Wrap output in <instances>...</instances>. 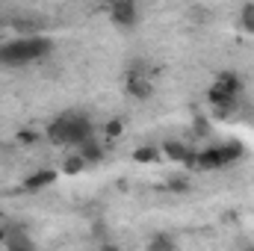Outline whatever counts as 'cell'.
I'll return each mask as SVG.
<instances>
[{
	"label": "cell",
	"mask_w": 254,
	"mask_h": 251,
	"mask_svg": "<svg viewBox=\"0 0 254 251\" xmlns=\"http://www.w3.org/2000/svg\"><path fill=\"white\" fill-rule=\"evenodd\" d=\"M92 133H95V127H92V119L86 113H63L60 119H54L48 125L45 136L54 145H74V148H80L83 142L95 139Z\"/></svg>",
	"instance_id": "6da1fadb"
},
{
	"label": "cell",
	"mask_w": 254,
	"mask_h": 251,
	"mask_svg": "<svg viewBox=\"0 0 254 251\" xmlns=\"http://www.w3.org/2000/svg\"><path fill=\"white\" fill-rule=\"evenodd\" d=\"M54 51V42L48 36H21L6 45H0V65H27L39 63Z\"/></svg>",
	"instance_id": "7a4b0ae2"
},
{
	"label": "cell",
	"mask_w": 254,
	"mask_h": 251,
	"mask_svg": "<svg viewBox=\"0 0 254 251\" xmlns=\"http://www.w3.org/2000/svg\"><path fill=\"white\" fill-rule=\"evenodd\" d=\"M246 157V145L231 139V142H222V145H210L204 151H192L190 157V169L195 172H213V169H225V166H234L237 160Z\"/></svg>",
	"instance_id": "3957f363"
},
{
	"label": "cell",
	"mask_w": 254,
	"mask_h": 251,
	"mask_svg": "<svg viewBox=\"0 0 254 251\" xmlns=\"http://www.w3.org/2000/svg\"><path fill=\"white\" fill-rule=\"evenodd\" d=\"M110 18H113V24H119L122 30H133L136 21H139V9H136L133 0H119V3L110 6Z\"/></svg>",
	"instance_id": "277c9868"
},
{
	"label": "cell",
	"mask_w": 254,
	"mask_h": 251,
	"mask_svg": "<svg viewBox=\"0 0 254 251\" xmlns=\"http://www.w3.org/2000/svg\"><path fill=\"white\" fill-rule=\"evenodd\" d=\"M6 251H36L33 246V240L27 237V231L21 228V225H9L6 228Z\"/></svg>",
	"instance_id": "5b68a950"
},
{
	"label": "cell",
	"mask_w": 254,
	"mask_h": 251,
	"mask_svg": "<svg viewBox=\"0 0 254 251\" xmlns=\"http://www.w3.org/2000/svg\"><path fill=\"white\" fill-rule=\"evenodd\" d=\"M54 184H57V172L54 169H42V172H33L24 181V192H42V189L54 187Z\"/></svg>",
	"instance_id": "8992f818"
},
{
	"label": "cell",
	"mask_w": 254,
	"mask_h": 251,
	"mask_svg": "<svg viewBox=\"0 0 254 251\" xmlns=\"http://www.w3.org/2000/svg\"><path fill=\"white\" fill-rule=\"evenodd\" d=\"M213 89H216V92H222V95H231V98H240V89H243V83H240V77H237L234 71H222V74L216 77V83H213Z\"/></svg>",
	"instance_id": "52a82bcc"
},
{
	"label": "cell",
	"mask_w": 254,
	"mask_h": 251,
	"mask_svg": "<svg viewBox=\"0 0 254 251\" xmlns=\"http://www.w3.org/2000/svg\"><path fill=\"white\" fill-rule=\"evenodd\" d=\"M163 154L172 160V163H178V166H187L192 157V148H187L184 142H163Z\"/></svg>",
	"instance_id": "ba28073f"
},
{
	"label": "cell",
	"mask_w": 254,
	"mask_h": 251,
	"mask_svg": "<svg viewBox=\"0 0 254 251\" xmlns=\"http://www.w3.org/2000/svg\"><path fill=\"white\" fill-rule=\"evenodd\" d=\"M127 92L142 101V98H148L154 89H151V80H148V77H127Z\"/></svg>",
	"instance_id": "9c48e42d"
},
{
	"label": "cell",
	"mask_w": 254,
	"mask_h": 251,
	"mask_svg": "<svg viewBox=\"0 0 254 251\" xmlns=\"http://www.w3.org/2000/svg\"><path fill=\"white\" fill-rule=\"evenodd\" d=\"M77 154H80V157L86 160V166H89V163H98V160L104 157V148H101L95 139H89V142H83V145L77 148Z\"/></svg>",
	"instance_id": "30bf717a"
},
{
	"label": "cell",
	"mask_w": 254,
	"mask_h": 251,
	"mask_svg": "<svg viewBox=\"0 0 254 251\" xmlns=\"http://www.w3.org/2000/svg\"><path fill=\"white\" fill-rule=\"evenodd\" d=\"M12 27H15L18 33H24V36H39L42 21H39V18H12Z\"/></svg>",
	"instance_id": "8fae6325"
},
{
	"label": "cell",
	"mask_w": 254,
	"mask_h": 251,
	"mask_svg": "<svg viewBox=\"0 0 254 251\" xmlns=\"http://www.w3.org/2000/svg\"><path fill=\"white\" fill-rule=\"evenodd\" d=\"M148 251H178V246H175V240L169 234H154L148 240Z\"/></svg>",
	"instance_id": "7c38bea8"
},
{
	"label": "cell",
	"mask_w": 254,
	"mask_h": 251,
	"mask_svg": "<svg viewBox=\"0 0 254 251\" xmlns=\"http://www.w3.org/2000/svg\"><path fill=\"white\" fill-rule=\"evenodd\" d=\"M133 160H136V163H157V160H160V151L151 148V145H142V148L133 151Z\"/></svg>",
	"instance_id": "4fadbf2b"
},
{
	"label": "cell",
	"mask_w": 254,
	"mask_h": 251,
	"mask_svg": "<svg viewBox=\"0 0 254 251\" xmlns=\"http://www.w3.org/2000/svg\"><path fill=\"white\" fill-rule=\"evenodd\" d=\"M240 27H243L246 33H254V3H246V6L240 9Z\"/></svg>",
	"instance_id": "5bb4252c"
},
{
	"label": "cell",
	"mask_w": 254,
	"mask_h": 251,
	"mask_svg": "<svg viewBox=\"0 0 254 251\" xmlns=\"http://www.w3.org/2000/svg\"><path fill=\"white\" fill-rule=\"evenodd\" d=\"M63 166H65V175H80V172L86 169V160H83L80 154H71Z\"/></svg>",
	"instance_id": "9a60e30c"
},
{
	"label": "cell",
	"mask_w": 254,
	"mask_h": 251,
	"mask_svg": "<svg viewBox=\"0 0 254 251\" xmlns=\"http://www.w3.org/2000/svg\"><path fill=\"white\" fill-rule=\"evenodd\" d=\"M166 189H169V192H190V178H184V175L169 178V181H166Z\"/></svg>",
	"instance_id": "2e32d148"
},
{
	"label": "cell",
	"mask_w": 254,
	"mask_h": 251,
	"mask_svg": "<svg viewBox=\"0 0 254 251\" xmlns=\"http://www.w3.org/2000/svg\"><path fill=\"white\" fill-rule=\"evenodd\" d=\"M192 130H195V136L204 139V136H210V122H207V119H195V122H192Z\"/></svg>",
	"instance_id": "e0dca14e"
},
{
	"label": "cell",
	"mask_w": 254,
	"mask_h": 251,
	"mask_svg": "<svg viewBox=\"0 0 254 251\" xmlns=\"http://www.w3.org/2000/svg\"><path fill=\"white\" fill-rule=\"evenodd\" d=\"M122 122H119V119H113V122H110V125L104 127V133H107V136H110V139H116V136H119V133H122Z\"/></svg>",
	"instance_id": "ac0fdd59"
},
{
	"label": "cell",
	"mask_w": 254,
	"mask_h": 251,
	"mask_svg": "<svg viewBox=\"0 0 254 251\" xmlns=\"http://www.w3.org/2000/svg\"><path fill=\"white\" fill-rule=\"evenodd\" d=\"M101 251H122V249H119V246H113V243H104V246H101Z\"/></svg>",
	"instance_id": "d6986e66"
},
{
	"label": "cell",
	"mask_w": 254,
	"mask_h": 251,
	"mask_svg": "<svg viewBox=\"0 0 254 251\" xmlns=\"http://www.w3.org/2000/svg\"><path fill=\"white\" fill-rule=\"evenodd\" d=\"M3 243H6V228L0 225V246H3Z\"/></svg>",
	"instance_id": "ffe728a7"
},
{
	"label": "cell",
	"mask_w": 254,
	"mask_h": 251,
	"mask_svg": "<svg viewBox=\"0 0 254 251\" xmlns=\"http://www.w3.org/2000/svg\"><path fill=\"white\" fill-rule=\"evenodd\" d=\"M243 251H254V246H246V249H243Z\"/></svg>",
	"instance_id": "44dd1931"
}]
</instances>
